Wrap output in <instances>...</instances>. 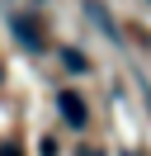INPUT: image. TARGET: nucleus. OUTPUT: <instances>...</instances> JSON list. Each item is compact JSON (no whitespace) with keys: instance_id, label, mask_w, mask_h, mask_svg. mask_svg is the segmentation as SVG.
I'll return each instance as SVG.
<instances>
[{"instance_id":"f257e3e1","label":"nucleus","mask_w":151,"mask_h":156,"mask_svg":"<svg viewBox=\"0 0 151 156\" xmlns=\"http://www.w3.org/2000/svg\"><path fill=\"white\" fill-rule=\"evenodd\" d=\"M57 104H61V118H66V123H76V128L85 123V99L80 95H61Z\"/></svg>"},{"instance_id":"f03ea898","label":"nucleus","mask_w":151,"mask_h":156,"mask_svg":"<svg viewBox=\"0 0 151 156\" xmlns=\"http://www.w3.org/2000/svg\"><path fill=\"white\" fill-rule=\"evenodd\" d=\"M61 62H66V71H85V57H80L76 48H66V52H61Z\"/></svg>"}]
</instances>
